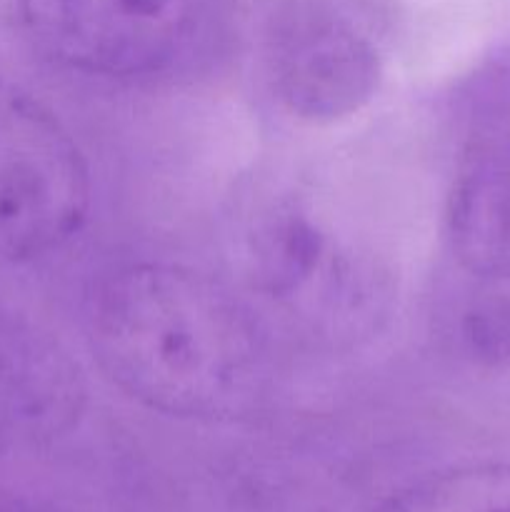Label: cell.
<instances>
[{
    "label": "cell",
    "instance_id": "cell-1",
    "mask_svg": "<svg viewBox=\"0 0 510 512\" xmlns=\"http://www.w3.org/2000/svg\"><path fill=\"white\" fill-rule=\"evenodd\" d=\"M88 348L123 395L183 420L250 415L268 388L253 315L220 283L173 263H130L90 295Z\"/></svg>",
    "mask_w": 510,
    "mask_h": 512
},
{
    "label": "cell",
    "instance_id": "cell-2",
    "mask_svg": "<svg viewBox=\"0 0 510 512\" xmlns=\"http://www.w3.org/2000/svg\"><path fill=\"white\" fill-rule=\"evenodd\" d=\"M88 213L90 173L73 135L33 93L0 75V263L58 253Z\"/></svg>",
    "mask_w": 510,
    "mask_h": 512
},
{
    "label": "cell",
    "instance_id": "cell-3",
    "mask_svg": "<svg viewBox=\"0 0 510 512\" xmlns=\"http://www.w3.org/2000/svg\"><path fill=\"white\" fill-rule=\"evenodd\" d=\"M265 60L278 103L305 123L350 118L373 100L383 78L378 40L330 0L285 5Z\"/></svg>",
    "mask_w": 510,
    "mask_h": 512
},
{
    "label": "cell",
    "instance_id": "cell-4",
    "mask_svg": "<svg viewBox=\"0 0 510 512\" xmlns=\"http://www.w3.org/2000/svg\"><path fill=\"white\" fill-rule=\"evenodd\" d=\"M35 48L90 78H143L173 60L193 0H15Z\"/></svg>",
    "mask_w": 510,
    "mask_h": 512
},
{
    "label": "cell",
    "instance_id": "cell-5",
    "mask_svg": "<svg viewBox=\"0 0 510 512\" xmlns=\"http://www.w3.org/2000/svg\"><path fill=\"white\" fill-rule=\"evenodd\" d=\"M453 255L465 270L510 280V88H498L470 120L445 205Z\"/></svg>",
    "mask_w": 510,
    "mask_h": 512
},
{
    "label": "cell",
    "instance_id": "cell-6",
    "mask_svg": "<svg viewBox=\"0 0 510 512\" xmlns=\"http://www.w3.org/2000/svg\"><path fill=\"white\" fill-rule=\"evenodd\" d=\"M248 260L255 285L278 303L355 308L353 260L303 205H265L248 228Z\"/></svg>",
    "mask_w": 510,
    "mask_h": 512
},
{
    "label": "cell",
    "instance_id": "cell-7",
    "mask_svg": "<svg viewBox=\"0 0 510 512\" xmlns=\"http://www.w3.org/2000/svg\"><path fill=\"white\" fill-rule=\"evenodd\" d=\"M78 365L33 320L0 305V443L63 433L83 408Z\"/></svg>",
    "mask_w": 510,
    "mask_h": 512
},
{
    "label": "cell",
    "instance_id": "cell-8",
    "mask_svg": "<svg viewBox=\"0 0 510 512\" xmlns=\"http://www.w3.org/2000/svg\"><path fill=\"white\" fill-rule=\"evenodd\" d=\"M375 512H510V463L425 475L385 498Z\"/></svg>",
    "mask_w": 510,
    "mask_h": 512
},
{
    "label": "cell",
    "instance_id": "cell-9",
    "mask_svg": "<svg viewBox=\"0 0 510 512\" xmlns=\"http://www.w3.org/2000/svg\"><path fill=\"white\" fill-rule=\"evenodd\" d=\"M463 343L480 363L510 360V303L488 300L470 308L463 318Z\"/></svg>",
    "mask_w": 510,
    "mask_h": 512
}]
</instances>
